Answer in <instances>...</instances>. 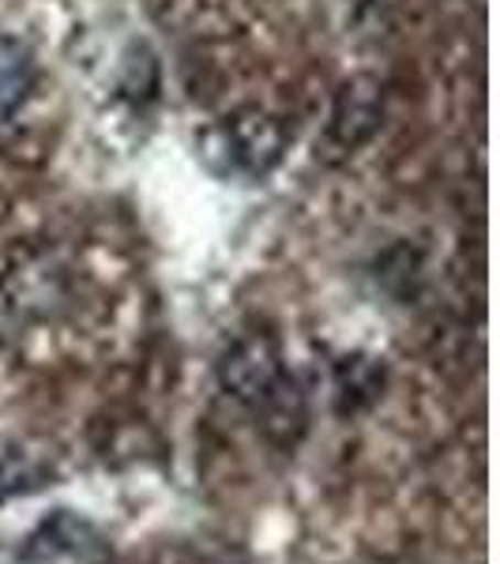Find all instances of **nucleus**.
I'll return each mask as SVG.
<instances>
[{
	"label": "nucleus",
	"instance_id": "1",
	"mask_svg": "<svg viewBox=\"0 0 500 564\" xmlns=\"http://www.w3.org/2000/svg\"><path fill=\"white\" fill-rule=\"evenodd\" d=\"M218 384L260 417L271 441L294 444L305 430V395L286 372L283 350L271 335L257 332L233 343L218 361Z\"/></svg>",
	"mask_w": 500,
	"mask_h": 564
},
{
	"label": "nucleus",
	"instance_id": "2",
	"mask_svg": "<svg viewBox=\"0 0 500 564\" xmlns=\"http://www.w3.org/2000/svg\"><path fill=\"white\" fill-rule=\"evenodd\" d=\"M226 151L244 174L263 177L283 162L286 132L279 124V117H271L268 109H241V113H233L226 121Z\"/></svg>",
	"mask_w": 500,
	"mask_h": 564
},
{
	"label": "nucleus",
	"instance_id": "3",
	"mask_svg": "<svg viewBox=\"0 0 500 564\" xmlns=\"http://www.w3.org/2000/svg\"><path fill=\"white\" fill-rule=\"evenodd\" d=\"M106 557V545L87 520H76L72 512L50 516L39 531L26 539L20 561L23 564H98Z\"/></svg>",
	"mask_w": 500,
	"mask_h": 564
},
{
	"label": "nucleus",
	"instance_id": "4",
	"mask_svg": "<svg viewBox=\"0 0 500 564\" xmlns=\"http://www.w3.org/2000/svg\"><path fill=\"white\" fill-rule=\"evenodd\" d=\"M380 121H384V90H380L377 79L372 76L347 79L331 106V140L339 148L354 151L377 135Z\"/></svg>",
	"mask_w": 500,
	"mask_h": 564
},
{
	"label": "nucleus",
	"instance_id": "5",
	"mask_svg": "<svg viewBox=\"0 0 500 564\" xmlns=\"http://www.w3.org/2000/svg\"><path fill=\"white\" fill-rule=\"evenodd\" d=\"M34 90V57L20 39L0 34V121L12 117Z\"/></svg>",
	"mask_w": 500,
	"mask_h": 564
},
{
	"label": "nucleus",
	"instance_id": "6",
	"mask_svg": "<svg viewBox=\"0 0 500 564\" xmlns=\"http://www.w3.org/2000/svg\"><path fill=\"white\" fill-rule=\"evenodd\" d=\"M380 384H384V372L369 358H343L339 369H335V391H339L343 411H358V406L372 403Z\"/></svg>",
	"mask_w": 500,
	"mask_h": 564
}]
</instances>
